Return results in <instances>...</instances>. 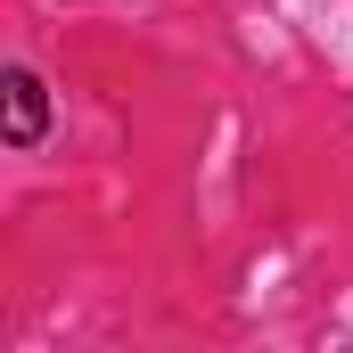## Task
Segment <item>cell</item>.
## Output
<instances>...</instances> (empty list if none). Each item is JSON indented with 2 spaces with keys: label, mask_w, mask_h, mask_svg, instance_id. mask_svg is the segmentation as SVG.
<instances>
[{
  "label": "cell",
  "mask_w": 353,
  "mask_h": 353,
  "mask_svg": "<svg viewBox=\"0 0 353 353\" xmlns=\"http://www.w3.org/2000/svg\"><path fill=\"white\" fill-rule=\"evenodd\" d=\"M50 132V99H41V74H8V148H33Z\"/></svg>",
  "instance_id": "obj_1"
}]
</instances>
